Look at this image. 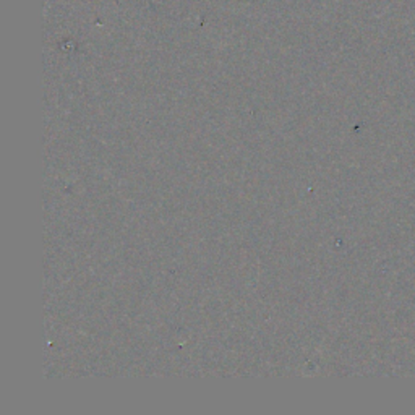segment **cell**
Wrapping results in <instances>:
<instances>
[]
</instances>
